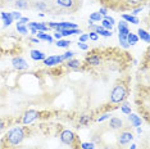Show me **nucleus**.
<instances>
[{
	"label": "nucleus",
	"mask_w": 150,
	"mask_h": 149,
	"mask_svg": "<svg viewBox=\"0 0 150 149\" xmlns=\"http://www.w3.org/2000/svg\"><path fill=\"white\" fill-rule=\"evenodd\" d=\"M129 94V86H128V80H121L113 86L110 91V103L119 104L122 101L127 99Z\"/></svg>",
	"instance_id": "1"
},
{
	"label": "nucleus",
	"mask_w": 150,
	"mask_h": 149,
	"mask_svg": "<svg viewBox=\"0 0 150 149\" xmlns=\"http://www.w3.org/2000/svg\"><path fill=\"white\" fill-rule=\"evenodd\" d=\"M25 138H26V128L23 126H16L5 134L3 141L6 144L8 148H13V147H18L25 140Z\"/></svg>",
	"instance_id": "2"
},
{
	"label": "nucleus",
	"mask_w": 150,
	"mask_h": 149,
	"mask_svg": "<svg viewBox=\"0 0 150 149\" xmlns=\"http://www.w3.org/2000/svg\"><path fill=\"white\" fill-rule=\"evenodd\" d=\"M59 138H60V141H62L63 144H66V145H73L74 143H76V140H77L76 134H74L73 131H71V130H63L62 133H60Z\"/></svg>",
	"instance_id": "3"
},
{
	"label": "nucleus",
	"mask_w": 150,
	"mask_h": 149,
	"mask_svg": "<svg viewBox=\"0 0 150 149\" xmlns=\"http://www.w3.org/2000/svg\"><path fill=\"white\" fill-rule=\"evenodd\" d=\"M39 117H40V112L39 111L28 109V111H26L25 113H23L21 122H22V125H30V123H32L33 121H36Z\"/></svg>",
	"instance_id": "4"
},
{
	"label": "nucleus",
	"mask_w": 150,
	"mask_h": 149,
	"mask_svg": "<svg viewBox=\"0 0 150 149\" xmlns=\"http://www.w3.org/2000/svg\"><path fill=\"white\" fill-rule=\"evenodd\" d=\"M132 140H134V135H132V133L129 130L121 131L117 136V141H118L119 145H127V144L131 143Z\"/></svg>",
	"instance_id": "5"
},
{
	"label": "nucleus",
	"mask_w": 150,
	"mask_h": 149,
	"mask_svg": "<svg viewBox=\"0 0 150 149\" xmlns=\"http://www.w3.org/2000/svg\"><path fill=\"white\" fill-rule=\"evenodd\" d=\"M55 5L64 11H74L77 6V0H55Z\"/></svg>",
	"instance_id": "6"
},
{
	"label": "nucleus",
	"mask_w": 150,
	"mask_h": 149,
	"mask_svg": "<svg viewBox=\"0 0 150 149\" xmlns=\"http://www.w3.org/2000/svg\"><path fill=\"white\" fill-rule=\"evenodd\" d=\"M12 64H13V67L18 71H23V70L28 68V64H27V62L22 57H14V58L12 59Z\"/></svg>",
	"instance_id": "7"
},
{
	"label": "nucleus",
	"mask_w": 150,
	"mask_h": 149,
	"mask_svg": "<svg viewBox=\"0 0 150 149\" xmlns=\"http://www.w3.org/2000/svg\"><path fill=\"white\" fill-rule=\"evenodd\" d=\"M62 62H63V59H62V57H59V55H50L49 58L44 59V64L47 67L57 66V64H60Z\"/></svg>",
	"instance_id": "8"
},
{
	"label": "nucleus",
	"mask_w": 150,
	"mask_h": 149,
	"mask_svg": "<svg viewBox=\"0 0 150 149\" xmlns=\"http://www.w3.org/2000/svg\"><path fill=\"white\" fill-rule=\"evenodd\" d=\"M86 63L90 64V66H94V67L100 66L101 58H100V55H99V54H91V55L86 57Z\"/></svg>",
	"instance_id": "9"
},
{
	"label": "nucleus",
	"mask_w": 150,
	"mask_h": 149,
	"mask_svg": "<svg viewBox=\"0 0 150 149\" xmlns=\"http://www.w3.org/2000/svg\"><path fill=\"white\" fill-rule=\"evenodd\" d=\"M109 126H110L112 130H121L123 127V121L118 117H112L110 121H109Z\"/></svg>",
	"instance_id": "10"
},
{
	"label": "nucleus",
	"mask_w": 150,
	"mask_h": 149,
	"mask_svg": "<svg viewBox=\"0 0 150 149\" xmlns=\"http://www.w3.org/2000/svg\"><path fill=\"white\" fill-rule=\"evenodd\" d=\"M28 28H35L36 31H42L46 32L49 30V27L46 26V23H37V22H28Z\"/></svg>",
	"instance_id": "11"
},
{
	"label": "nucleus",
	"mask_w": 150,
	"mask_h": 149,
	"mask_svg": "<svg viewBox=\"0 0 150 149\" xmlns=\"http://www.w3.org/2000/svg\"><path fill=\"white\" fill-rule=\"evenodd\" d=\"M118 31H119V35H123V36H127L129 33V28H128V23L122 19L121 22L118 23Z\"/></svg>",
	"instance_id": "12"
},
{
	"label": "nucleus",
	"mask_w": 150,
	"mask_h": 149,
	"mask_svg": "<svg viewBox=\"0 0 150 149\" xmlns=\"http://www.w3.org/2000/svg\"><path fill=\"white\" fill-rule=\"evenodd\" d=\"M57 32L62 33V36H71V35H76V33H82L80 28H67V30L62 28V30H58Z\"/></svg>",
	"instance_id": "13"
},
{
	"label": "nucleus",
	"mask_w": 150,
	"mask_h": 149,
	"mask_svg": "<svg viewBox=\"0 0 150 149\" xmlns=\"http://www.w3.org/2000/svg\"><path fill=\"white\" fill-rule=\"evenodd\" d=\"M128 120L131 121V125L134 127H139V126H141V123H142L141 118H140L139 116H136V114H134V113H129L128 114Z\"/></svg>",
	"instance_id": "14"
},
{
	"label": "nucleus",
	"mask_w": 150,
	"mask_h": 149,
	"mask_svg": "<svg viewBox=\"0 0 150 149\" xmlns=\"http://www.w3.org/2000/svg\"><path fill=\"white\" fill-rule=\"evenodd\" d=\"M31 58L33 60H44L46 58V55H45V53H42V52H40V50H31Z\"/></svg>",
	"instance_id": "15"
},
{
	"label": "nucleus",
	"mask_w": 150,
	"mask_h": 149,
	"mask_svg": "<svg viewBox=\"0 0 150 149\" xmlns=\"http://www.w3.org/2000/svg\"><path fill=\"white\" fill-rule=\"evenodd\" d=\"M137 37H139V40L141 39L142 41H145V43H149L150 41V36H149V32L148 31H145V30H142V28H139L137 30Z\"/></svg>",
	"instance_id": "16"
},
{
	"label": "nucleus",
	"mask_w": 150,
	"mask_h": 149,
	"mask_svg": "<svg viewBox=\"0 0 150 149\" xmlns=\"http://www.w3.org/2000/svg\"><path fill=\"white\" fill-rule=\"evenodd\" d=\"M122 19L127 23H134V25H137L139 23V18L132 14H122Z\"/></svg>",
	"instance_id": "17"
},
{
	"label": "nucleus",
	"mask_w": 150,
	"mask_h": 149,
	"mask_svg": "<svg viewBox=\"0 0 150 149\" xmlns=\"http://www.w3.org/2000/svg\"><path fill=\"white\" fill-rule=\"evenodd\" d=\"M80 60L78 59H68L67 60V63H66V66L68 67V68H71V70H78L80 68Z\"/></svg>",
	"instance_id": "18"
},
{
	"label": "nucleus",
	"mask_w": 150,
	"mask_h": 149,
	"mask_svg": "<svg viewBox=\"0 0 150 149\" xmlns=\"http://www.w3.org/2000/svg\"><path fill=\"white\" fill-rule=\"evenodd\" d=\"M14 6L18 9H27L30 6V1L28 0H16Z\"/></svg>",
	"instance_id": "19"
},
{
	"label": "nucleus",
	"mask_w": 150,
	"mask_h": 149,
	"mask_svg": "<svg viewBox=\"0 0 150 149\" xmlns=\"http://www.w3.org/2000/svg\"><path fill=\"white\" fill-rule=\"evenodd\" d=\"M32 6L33 8H36V9H39V11H46L47 8H49V5H47V3L45 1H35V3H32Z\"/></svg>",
	"instance_id": "20"
},
{
	"label": "nucleus",
	"mask_w": 150,
	"mask_h": 149,
	"mask_svg": "<svg viewBox=\"0 0 150 149\" xmlns=\"http://www.w3.org/2000/svg\"><path fill=\"white\" fill-rule=\"evenodd\" d=\"M36 35H37V39L39 40H45V41H47V43H53V37L50 35H47V33H45V32L37 31Z\"/></svg>",
	"instance_id": "21"
},
{
	"label": "nucleus",
	"mask_w": 150,
	"mask_h": 149,
	"mask_svg": "<svg viewBox=\"0 0 150 149\" xmlns=\"http://www.w3.org/2000/svg\"><path fill=\"white\" fill-rule=\"evenodd\" d=\"M137 41H139L137 35H135V33H132V32H129L128 35H127V43H128V45H135Z\"/></svg>",
	"instance_id": "22"
},
{
	"label": "nucleus",
	"mask_w": 150,
	"mask_h": 149,
	"mask_svg": "<svg viewBox=\"0 0 150 149\" xmlns=\"http://www.w3.org/2000/svg\"><path fill=\"white\" fill-rule=\"evenodd\" d=\"M1 18H3V21H4V26H9V25H11V23L13 22L12 17H11V13L3 12V13H1Z\"/></svg>",
	"instance_id": "23"
},
{
	"label": "nucleus",
	"mask_w": 150,
	"mask_h": 149,
	"mask_svg": "<svg viewBox=\"0 0 150 149\" xmlns=\"http://www.w3.org/2000/svg\"><path fill=\"white\" fill-rule=\"evenodd\" d=\"M122 106H121V111H122V113H125V114H129L131 113V106L127 103V101H122Z\"/></svg>",
	"instance_id": "24"
},
{
	"label": "nucleus",
	"mask_w": 150,
	"mask_h": 149,
	"mask_svg": "<svg viewBox=\"0 0 150 149\" xmlns=\"http://www.w3.org/2000/svg\"><path fill=\"white\" fill-rule=\"evenodd\" d=\"M71 44H72V43H71L69 40H62V39H60V40H58V41H57V46H58V48H68Z\"/></svg>",
	"instance_id": "25"
},
{
	"label": "nucleus",
	"mask_w": 150,
	"mask_h": 149,
	"mask_svg": "<svg viewBox=\"0 0 150 149\" xmlns=\"http://www.w3.org/2000/svg\"><path fill=\"white\" fill-rule=\"evenodd\" d=\"M118 40H119V43H121V45L123 46L125 49H127L128 48V43H127V36H123V35H119L118 33Z\"/></svg>",
	"instance_id": "26"
},
{
	"label": "nucleus",
	"mask_w": 150,
	"mask_h": 149,
	"mask_svg": "<svg viewBox=\"0 0 150 149\" xmlns=\"http://www.w3.org/2000/svg\"><path fill=\"white\" fill-rule=\"evenodd\" d=\"M101 19H103V16L100 13H91L90 14V21L93 22H100Z\"/></svg>",
	"instance_id": "27"
},
{
	"label": "nucleus",
	"mask_w": 150,
	"mask_h": 149,
	"mask_svg": "<svg viewBox=\"0 0 150 149\" xmlns=\"http://www.w3.org/2000/svg\"><path fill=\"white\" fill-rule=\"evenodd\" d=\"M101 27H103V28L104 30H109V31H110V30H112V27H113V25H112V23L110 22H109V21H107V19H101Z\"/></svg>",
	"instance_id": "28"
},
{
	"label": "nucleus",
	"mask_w": 150,
	"mask_h": 149,
	"mask_svg": "<svg viewBox=\"0 0 150 149\" xmlns=\"http://www.w3.org/2000/svg\"><path fill=\"white\" fill-rule=\"evenodd\" d=\"M17 31L22 35H27L28 33V28L25 26V25H17Z\"/></svg>",
	"instance_id": "29"
},
{
	"label": "nucleus",
	"mask_w": 150,
	"mask_h": 149,
	"mask_svg": "<svg viewBox=\"0 0 150 149\" xmlns=\"http://www.w3.org/2000/svg\"><path fill=\"white\" fill-rule=\"evenodd\" d=\"M126 3H128V5L131 6H141V3H144V0H126Z\"/></svg>",
	"instance_id": "30"
},
{
	"label": "nucleus",
	"mask_w": 150,
	"mask_h": 149,
	"mask_svg": "<svg viewBox=\"0 0 150 149\" xmlns=\"http://www.w3.org/2000/svg\"><path fill=\"white\" fill-rule=\"evenodd\" d=\"M74 54H76L74 52H71V50H68V52H66V53L63 54V55H60V57H62V59H63V60H64V59H67V60H68V59H72Z\"/></svg>",
	"instance_id": "31"
},
{
	"label": "nucleus",
	"mask_w": 150,
	"mask_h": 149,
	"mask_svg": "<svg viewBox=\"0 0 150 149\" xmlns=\"http://www.w3.org/2000/svg\"><path fill=\"white\" fill-rule=\"evenodd\" d=\"M88 121H90V116H87V114H82V116H80V125H86Z\"/></svg>",
	"instance_id": "32"
},
{
	"label": "nucleus",
	"mask_w": 150,
	"mask_h": 149,
	"mask_svg": "<svg viewBox=\"0 0 150 149\" xmlns=\"http://www.w3.org/2000/svg\"><path fill=\"white\" fill-rule=\"evenodd\" d=\"M11 17H12L13 21H19V19L22 18V14L19 12H12L11 13Z\"/></svg>",
	"instance_id": "33"
},
{
	"label": "nucleus",
	"mask_w": 150,
	"mask_h": 149,
	"mask_svg": "<svg viewBox=\"0 0 150 149\" xmlns=\"http://www.w3.org/2000/svg\"><path fill=\"white\" fill-rule=\"evenodd\" d=\"M81 148L82 149H95V144L91 141V143H82L81 144Z\"/></svg>",
	"instance_id": "34"
},
{
	"label": "nucleus",
	"mask_w": 150,
	"mask_h": 149,
	"mask_svg": "<svg viewBox=\"0 0 150 149\" xmlns=\"http://www.w3.org/2000/svg\"><path fill=\"white\" fill-rule=\"evenodd\" d=\"M87 35H88V39L93 40V41H96L98 37H99L98 33H96V32H94V31H90V33H87Z\"/></svg>",
	"instance_id": "35"
},
{
	"label": "nucleus",
	"mask_w": 150,
	"mask_h": 149,
	"mask_svg": "<svg viewBox=\"0 0 150 149\" xmlns=\"http://www.w3.org/2000/svg\"><path fill=\"white\" fill-rule=\"evenodd\" d=\"M99 35H101V36H104V37H109V36H112V31H109V30H101L100 33Z\"/></svg>",
	"instance_id": "36"
},
{
	"label": "nucleus",
	"mask_w": 150,
	"mask_h": 149,
	"mask_svg": "<svg viewBox=\"0 0 150 149\" xmlns=\"http://www.w3.org/2000/svg\"><path fill=\"white\" fill-rule=\"evenodd\" d=\"M87 40H88V35H87V33H85V35L80 36V41H78V43H86Z\"/></svg>",
	"instance_id": "37"
},
{
	"label": "nucleus",
	"mask_w": 150,
	"mask_h": 149,
	"mask_svg": "<svg viewBox=\"0 0 150 149\" xmlns=\"http://www.w3.org/2000/svg\"><path fill=\"white\" fill-rule=\"evenodd\" d=\"M28 22H30L28 18H26V17H22V18L18 21V23H17V25H26V23H28Z\"/></svg>",
	"instance_id": "38"
},
{
	"label": "nucleus",
	"mask_w": 150,
	"mask_h": 149,
	"mask_svg": "<svg viewBox=\"0 0 150 149\" xmlns=\"http://www.w3.org/2000/svg\"><path fill=\"white\" fill-rule=\"evenodd\" d=\"M78 48L82 49V50H87L88 45H87V44H85V43H78Z\"/></svg>",
	"instance_id": "39"
},
{
	"label": "nucleus",
	"mask_w": 150,
	"mask_h": 149,
	"mask_svg": "<svg viewBox=\"0 0 150 149\" xmlns=\"http://www.w3.org/2000/svg\"><path fill=\"white\" fill-rule=\"evenodd\" d=\"M107 118H109V113H104L103 116H100V117L98 118V121H99V122H103V121L107 120Z\"/></svg>",
	"instance_id": "40"
},
{
	"label": "nucleus",
	"mask_w": 150,
	"mask_h": 149,
	"mask_svg": "<svg viewBox=\"0 0 150 149\" xmlns=\"http://www.w3.org/2000/svg\"><path fill=\"white\" fill-rule=\"evenodd\" d=\"M142 8H144V6H137V8H136V9H134V11H132V16H135V14H137V13L139 12H141L142 11Z\"/></svg>",
	"instance_id": "41"
},
{
	"label": "nucleus",
	"mask_w": 150,
	"mask_h": 149,
	"mask_svg": "<svg viewBox=\"0 0 150 149\" xmlns=\"http://www.w3.org/2000/svg\"><path fill=\"white\" fill-rule=\"evenodd\" d=\"M104 19H107V21H109V22H110V23H112V25H114V22H115V21H114V18H113V17H109L108 14H107V16H104Z\"/></svg>",
	"instance_id": "42"
},
{
	"label": "nucleus",
	"mask_w": 150,
	"mask_h": 149,
	"mask_svg": "<svg viewBox=\"0 0 150 149\" xmlns=\"http://www.w3.org/2000/svg\"><path fill=\"white\" fill-rule=\"evenodd\" d=\"M107 12H108V11H107V8H100V11H99L98 13H100V14L104 17V16H107V14H108Z\"/></svg>",
	"instance_id": "43"
},
{
	"label": "nucleus",
	"mask_w": 150,
	"mask_h": 149,
	"mask_svg": "<svg viewBox=\"0 0 150 149\" xmlns=\"http://www.w3.org/2000/svg\"><path fill=\"white\" fill-rule=\"evenodd\" d=\"M5 128V123H4V121L3 120H0V134L3 133V130Z\"/></svg>",
	"instance_id": "44"
},
{
	"label": "nucleus",
	"mask_w": 150,
	"mask_h": 149,
	"mask_svg": "<svg viewBox=\"0 0 150 149\" xmlns=\"http://www.w3.org/2000/svg\"><path fill=\"white\" fill-rule=\"evenodd\" d=\"M54 37H55V39H58V40H60V39H62V33H59V32H55V33H54Z\"/></svg>",
	"instance_id": "45"
},
{
	"label": "nucleus",
	"mask_w": 150,
	"mask_h": 149,
	"mask_svg": "<svg viewBox=\"0 0 150 149\" xmlns=\"http://www.w3.org/2000/svg\"><path fill=\"white\" fill-rule=\"evenodd\" d=\"M31 41H32V43L39 44V43H40V40H39V39H35V37H31Z\"/></svg>",
	"instance_id": "46"
},
{
	"label": "nucleus",
	"mask_w": 150,
	"mask_h": 149,
	"mask_svg": "<svg viewBox=\"0 0 150 149\" xmlns=\"http://www.w3.org/2000/svg\"><path fill=\"white\" fill-rule=\"evenodd\" d=\"M30 31H31L32 33H35V35H36V33H37V31H36V30H35V28H30Z\"/></svg>",
	"instance_id": "47"
},
{
	"label": "nucleus",
	"mask_w": 150,
	"mask_h": 149,
	"mask_svg": "<svg viewBox=\"0 0 150 149\" xmlns=\"http://www.w3.org/2000/svg\"><path fill=\"white\" fill-rule=\"evenodd\" d=\"M129 149H136V145H135V144H132L131 147H129Z\"/></svg>",
	"instance_id": "48"
},
{
	"label": "nucleus",
	"mask_w": 150,
	"mask_h": 149,
	"mask_svg": "<svg viewBox=\"0 0 150 149\" xmlns=\"http://www.w3.org/2000/svg\"><path fill=\"white\" fill-rule=\"evenodd\" d=\"M137 133H139V134H141V133H142V130H141L140 127H137Z\"/></svg>",
	"instance_id": "49"
}]
</instances>
